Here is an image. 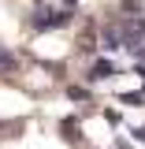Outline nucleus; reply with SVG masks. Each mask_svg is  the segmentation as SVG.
Returning a JSON list of instances; mask_svg holds the SVG:
<instances>
[{
	"instance_id": "7ed1b4c3",
	"label": "nucleus",
	"mask_w": 145,
	"mask_h": 149,
	"mask_svg": "<svg viewBox=\"0 0 145 149\" xmlns=\"http://www.w3.org/2000/svg\"><path fill=\"white\" fill-rule=\"evenodd\" d=\"M112 71H115V67H112L108 60H101V63H93V67H89V78H108Z\"/></svg>"
},
{
	"instance_id": "39448f33",
	"label": "nucleus",
	"mask_w": 145,
	"mask_h": 149,
	"mask_svg": "<svg viewBox=\"0 0 145 149\" xmlns=\"http://www.w3.org/2000/svg\"><path fill=\"white\" fill-rule=\"evenodd\" d=\"M15 67H19V60H15V56H11V52H0V71H8V74H11Z\"/></svg>"
},
{
	"instance_id": "423d86ee",
	"label": "nucleus",
	"mask_w": 145,
	"mask_h": 149,
	"mask_svg": "<svg viewBox=\"0 0 145 149\" xmlns=\"http://www.w3.org/2000/svg\"><path fill=\"white\" fill-rule=\"evenodd\" d=\"M67 93H71L74 101H86V90H82V86H71V90H67Z\"/></svg>"
},
{
	"instance_id": "20e7f679",
	"label": "nucleus",
	"mask_w": 145,
	"mask_h": 149,
	"mask_svg": "<svg viewBox=\"0 0 145 149\" xmlns=\"http://www.w3.org/2000/svg\"><path fill=\"white\" fill-rule=\"evenodd\" d=\"M63 138H67V142H78V123H74V119H63Z\"/></svg>"
},
{
	"instance_id": "f257e3e1",
	"label": "nucleus",
	"mask_w": 145,
	"mask_h": 149,
	"mask_svg": "<svg viewBox=\"0 0 145 149\" xmlns=\"http://www.w3.org/2000/svg\"><path fill=\"white\" fill-rule=\"evenodd\" d=\"M104 45L115 49V45H123L130 52H142L145 49V15H123V22H115V26H104Z\"/></svg>"
},
{
	"instance_id": "f03ea898",
	"label": "nucleus",
	"mask_w": 145,
	"mask_h": 149,
	"mask_svg": "<svg viewBox=\"0 0 145 149\" xmlns=\"http://www.w3.org/2000/svg\"><path fill=\"white\" fill-rule=\"evenodd\" d=\"M74 11H78V0H37L30 26L37 34H49V30H60L63 22H71Z\"/></svg>"
},
{
	"instance_id": "0eeeda50",
	"label": "nucleus",
	"mask_w": 145,
	"mask_h": 149,
	"mask_svg": "<svg viewBox=\"0 0 145 149\" xmlns=\"http://www.w3.org/2000/svg\"><path fill=\"white\" fill-rule=\"evenodd\" d=\"M138 71H142V74H145V67H138Z\"/></svg>"
}]
</instances>
